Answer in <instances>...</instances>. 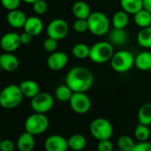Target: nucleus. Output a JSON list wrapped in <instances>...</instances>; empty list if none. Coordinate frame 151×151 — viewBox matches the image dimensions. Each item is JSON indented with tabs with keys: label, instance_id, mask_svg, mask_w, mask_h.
<instances>
[{
	"label": "nucleus",
	"instance_id": "nucleus-1",
	"mask_svg": "<svg viewBox=\"0 0 151 151\" xmlns=\"http://www.w3.org/2000/svg\"><path fill=\"white\" fill-rule=\"evenodd\" d=\"M94 83V76L90 69L85 67H74L66 75L65 84L73 93H86Z\"/></svg>",
	"mask_w": 151,
	"mask_h": 151
},
{
	"label": "nucleus",
	"instance_id": "nucleus-28",
	"mask_svg": "<svg viewBox=\"0 0 151 151\" xmlns=\"http://www.w3.org/2000/svg\"><path fill=\"white\" fill-rule=\"evenodd\" d=\"M72 94L73 91L66 84L59 86L54 92L55 98L60 102H68Z\"/></svg>",
	"mask_w": 151,
	"mask_h": 151
},
{
	"label": "nucleus",
	"instance_id": "nucleus-40",
	"mask_svg": "<svg viewBox=\"0 0 151 151\" xmlns=\"http://www.w3.org/2000/svg\"><path fill=\"white\" fill-rule=\"evenodd\" d=\"M143 8L151 13V0H143Z\"/></svg>",
	"mask_w": 151,
	"mask_h": 151
},
{
	"label": "nucleus",
	"instance_id": "nucleus-22",
	"mask_svg": "<svg viewBox=\"0 0 151 151\" xmlns=\"http://www.w3.org/2000/svg\"><path fill=\"white\" fill-rule=\"evenodd\" d=\"M129 14H127L124 10H120L116 12L111 19V24L113 28L116 29H125L129 24L130 17Z\"/></svg>",
	"mask_w": 151,
	"mask_h": 151
},
{
	"label": "nucleus",
	"instance_id": "nucleus-25",
	"mask_svg": "<svg viewBox=\"0 0 151 151\" xmlns=\"http://www.w3.org/2000/svg\"><path fill=\"white\" fill-rule=\"evenodd\" d=\"M120 6L122 10L134 15L143 8V0H120Z\"/></svg>",
	"mask_w": 151,
	"mask_h": 151
},
{
	"label": "nucleus",
	"instance_id": "nucleus-21",
	"mask_svg": "<svg viewBox=\"0 0 151 151\" xmlns=\"http://www.w3.org/2000/svg\"><path fill=\"white\" fill-rule=\"evenodd\" d=\"M72 14L76 19H86L87 20L92 14L91 8L85 1H77L72 6Z\"/></svg>",
	"mask_w": 151,
	"mask_h": 151
},
{
	"label": "nucleus",
	"instance_id": "nucleus-26",
	"mask_svg": "<svg viewBox=\"0 0 151 151\" xmlns=\"http://www.w3.org/2000/svg\"><path fill=\"white\" fill-rule=\"evenodd\" d=\"M138 45L145 49H151V26L140 29L137 34Z\"/></svg>",
	"mask_w": 151,
	"mask_h": 151
},
{
	"label": "nucleus",
	"instance_id": "nucleus-37",
	"mask_svg": "<svg viewBox=\"0 0 151 151\" xmlns=\"http://www.w3.org/2000/svg\"><path fill=\"white\" fill-rule=\"evenodd\" d=\"M132 151H151V142L147 141H139L135 144Z\"/></svg>",
	"mask_w": 151,
	"mask_h": 151
},
{
	"label": "nucleus",
	"instance_id": "nucleus-7",
	"mask_svg": "<svg viewBox=\"0 0 151 151\" xmlns=\"http://www.w3.org/2000/svg\"><path fill=\"white\" fill-rule=\"evenodd\" d=\"M90 133L97 140L109 139L113 134V126L111 123L103 117H97L90 124Z\"/></svg>",
	"mask_w": 151,
	"mask_h": 151
},
{
	"label": "nucleus",
	"instance_id": "nucleus-10",
	"mask_svg": "<svg viewBox=\"0 0 151 151\" xmlns=\"http://www.w3.org/2000/svg\"><path fill=\"white\" fill-rule=\"evenodd\" d=\"M69 31V26L68 22L60 18L51 21L47 26L46 33L49 37L54 38L57 41L61 40L67 37Z\"/></svg>",
	"mask_w": 151,
	"mask_h": 151
},
{
	"label": "nucleus",
	"instance_id": "nucleus-12",
	"mask_svg": "<svg viewBox=\"0 0 151 151\" xmlns=\"http://www.w3.org/2000/svg\"><path fill=\"white\" fill-rule=\"evenodd\" d=\"M68 62V54L60 51H55L50 53L46 60L47 67L54 71L64 68L67 66Z\"/></svg>",
	"mask_w": 151,
	"mask_h": 151
},
{
	"label": "nucleus",
	"instance_id": "nucleus-4",
	"mask_svg": "<svg viewBox=\"0 0 151 151\" xmlns=\"http://www.w3.org/2000/svg\"><path fill=\"white\" fill-rule=\"evenodd\" d=\"M114 52V46L109 41H100L90 47L89 59L94 63L102 64L109 61Z\"/></svg>",
	"mask_w": 151,
	"mask_h": 151
},
{
	"label": "nucleus",
	"instance_id": "nucleus-14",
	"mask_svg": "<svg viewBox=\"0 0 151 151\" xmlns=\"http://www.w3.org/2000/svg\"><path fill=\"white\" fill-rule=\"evenodd\" d=\"M109 42L114 47H121L128 41V33L125 29L113 28L109 31Z\"/></svg>",
	"mask_w": 151,
	"mask_h": 151
},
{
	"label": "nucleus",
	"instance_id": "nucleus-24",
	"mask_svg": "<svg viewBox=\"0 0 151 151\" xmlns=\"http://www.w3.org/2000/svg\"><path fill=\"white\" fill-rule=\"evenodd\" d=\"M68 144L70 149L74 151H81L86 147L87 141L84 135L75 133L68 139Z\"/></svg>",
	"mask_w": 151,
	"mask_h": 151
},
{
	"label": "nucleus",
	"instance_id": "nucleus-20",
	"mask_svg": "<svg viewBox=\"0 0 151 151\" xmlns=\"http://www.w3.org/2000/svg\"><path fill=\"white\" fill-rule=\"evenodd\" d=\"M19 86H20V89H21L23 96L26 98L32 99L38 93H40L38 84L33 80H30V79H27V80L22 81L19 85Z\"/></svg>",
	"mask_w": 151,
	"mask_h": 151
},
{
	"label": "nucleus",
	"instance_id": "nucleus-6",
	"mask_svg": "<svg viewBox=\"0 0 151 151\" xmlns=\"http://www.w3.org/2000/svg\"><path fill=\"white\" fill-rule=\"evenodd\" d=\"M49 124V119L45 114L34 112L27 117L24 125L26 132L33 135H39L48 129Z\"/></svg>",
	"mask_w": 151,
	"mask_h": 151
},
{
	"label": "nucleus",
	"instance_id": "nucleus-16",
	"mask_svg": "<svg viewBox=\"0 0 151 151\" xmlns=\"http://www.w3.org/2000/svg\"><path fill=\"white\" fill-rule=\"evenodd\" d=\"M24 31L28 32L33 37L38 36L44 29V23L42 20L37 16H30L27 18V21L23 27Z\"/></svg>",
	"mask_w": 151,
	"mask_h": 151
},
{
	"label": "nucleus",
	"instance_id": "nucleus-35",
	"mask_svg": "<svg viewBox=\"0 0 151 151\" xmlns=\"http://www.w3.org/2000/svg\"><path fill=\"white\" fill-rule=\"evenodd\" d=\"M22 0H0V3L3 6L4 8L7 9L8 11L16 10L19 8Z\"/></svg>",
	"mask_w": 151,
	"mask_h": 151
},
{
	"label": "nucleus",
	"instance_id": "nucleus-39",
	"mask_svg": "<svg viewBox=\"0 0 151 151\" xmlns=\"http://www.w3.org/2000/svg\"><path fill=\"white\" fill-rule=\"evenodd\" d=\"M33 36H31L30 34H29L28 32L24 31L23 33H22L20 35V39H21V43L22 45H29L32 41Z\"/></svg>",
	"mask_w": 151,
	"mask_h": 151
},
{
	"label": "nucleus",
	"instance_id": "nucleus-8",
	"mask_svg": "<svg viewBox=\"0 0 151 151\" xmlns=\"http://www.w3.org/2000/svg\"><path fill=\"white\" fill-rule=\"evenodd\" d=\"M54 104L53 97L45 92L38 93L35 97L31 99L30 106L34 112L45 114L50 111Z\"/></svg>",
	"mask_w": 151,
	"mask_h": 151
},
{
	"label": "nucleus",
	"instance_id": "nucleus-43",
	"mask_svg": "<svg viewBox=\"0 0 151 151\" xmlns=\"http://www.w3.org/2000/svg\"><path fill=\"white\" fill-rule=\"evenodd\" d=\"M2 70H3V69H2V68H1V65H0V74H1Z\"/></svg>",
	"mask_w": 151,
	"mask_h": 151
},
{
	"label": "nucleus",
	"instance_id": "nucleus-38",
	"mask_svg": "<svg viewBox=\"0 0 151 151\" xmlns=\"http://www.w3.org/2000/svg\"><path fill=\"white\" fill-rule=\"evenodd\" d=\"M14 143L9 139H2L1 146H0V151H14Z\"/></svg>",
	"mask_w": 151,
	"mask_h": 151
},
{
	"label": "nucleus",
	"instance_id": "nucleus-18",
	"mask_svg": "<svg viewBox=\"0 0 151 151\" xmlns=\"http://www.w3.org/2000/svg\"><path fill=\"white\" fill-rule=\"evenodd\" d=\"M35 135L25 132L22 133L16 142V147L19 149V151H32L35 147L36 141H35Z\"/></svg>",
	"mask_w": 151,
	"mask_h": 151
},
{
	"label": "nucleus",
	"instance_id": "nucleus-30",
	"mask_svg": "<svg viewBox=\"0 0 151 151\" xmlns=\"http://www.w3.org/2000/svg\"><path fill=\"white\" fill-rule=\"evenodd\" d=\"M151 131L148 125L138 124L134 129V136L138 141H147L150 138Z\"/></svg>",
	"mask_w": 151,
	"mask_h": 151
},
{
	"label": "nucleus",
	"instance_id": "nucleus-36",
	"mask_svg": "<svg viewBox=\"0 0 151 151\" xmlns=\"http://www.w3.org/2000/svg\"><path fill=\"white\" fill-rule=\"evenodd\" d=\"M113 144L110 139H101L98 140L97 144V151H113Z\"/></svg>",
	"mask_w": 151,
	"mask_h": 151
},
{
	"label": "nucleus",
	"instance_id": "nucleus-3",
	"mask_svg": "<svg viewBox=\"0 0 151 151\" xmlns=\"http://www.w3.org/2000/svg\"><path fill=\"white\" fill-rule=\"evenodd\" d=\"M88 31L97 37L105 36L110 30V21L102 12H93L87 19Z\"/></svg>",
	"mask_w": 151,
	"mask_h": 151
},
{
	"label": "nucleus",
	"instance_id": "nucleus-32",
	"mask_svg": "<svg viewBox=\"0 0 151 151\" xmlns=\"http://www.w3.org/2000/svg\"><path fill=\"white\" fill-rule=\"evenodd\" d=\"M73 29L77 33H85L88 31V22L86 19H77L73 24Z\"/></svg>",
	"mask_w": 151,
	"mask_h": 151
},
{
	"label": "nucleus",
	"instance_id": "nucleus-2",
	"mask_svg": "<svg viewBox=\"0 0 151 151\" xmlns=\"http://www.w3.org/2000/svg\"><path fill=\"white\" fill-rule=\"evenodd\" d=\"M23 94L17 85H9L0 92V106L6 109L18 107L23 99Z\"/></svg>",
	"mask_w": 151,
	"mask_h": 151
},
{
	"label": "nucleus",
	"instance_id": "nucleus-11",
	"mask_svg": "<svg viewBox=\"0 0 151 151\" xmlns=\"http://www.w3.org/2000/svg\"><path fill=\"white\" fill-rule=\"evenodd\" d=\"M22 45L20 35L15 32H8L2 36L0 39V46L7 52H15Z\"/></svg>",
	"mask_w": 151,
	"mask_h": 151
},
{
	"label": "nucleus",
	"instance_id": "nucleus-44",
	"mask_svg": "<svg viewBox=\"0 0 151 151\" xmlns=\"http://www.w3.org/2000/svg\"><path fill=\"white\" fill-rule=\"evenodd\" d=\"M1 142H2V139H1V137H0V146H1Z\"/></svg>",
	"mask_w": 151,
	"mask_h": 151
},
{
	"label": "nucleus",
	"instance_id": "nucleus-23",
	"mask_svg": "<svg viewBox=\"0 0 151 151\" xmlns=\"http://www.w3.org/2000/svg\"><path fill=\"white\" fill-rule=\"evenodd\" d=\"M134 23L140 29L151 26V13L142 8L133 15Z\"/></svg>",
	"mask_w": 151,
	"mask_h": 151
},
{
	"label": "nucleus",
	"instance_id": "nucleus-33",
	"mask_svg": "<svg viewBox=\"0 0 151 151\" xmlns=\"http://www.w3.org/2000/svg\"><path fill=\"white\" fill-rule=\"evenodd\" d=\"M32 6H33V11L35 12V14L38 15L45 14L48 9V6L45 0H38V1L35 2L32 5Z\"/></svg>",
	"mask_w": 151,
	"mask_h": 151
},
{
	"label": "nucleus",
	"instance_id": "nucleus-29",
	"mask_svg": "<svg viewBox=\"0 0 151 151\" xmlns=\"http://www.w3.org/2000/svg\"><path fill=\"white\" fill-rule=\"evenodd\" d=\"M72 54L76 59L85 60L89 58L90 47L84 43H78L72 47Z\"/></svg>",
	"mask_w": 151,
	"mask_h": 151
},
{
	"label": "nucleus",
	"instance_id": "nucleus-31",
	"mask_svg": "<svg viewBox=\"0 0 151 151\" xmlns=\"http://www.w3.org/2000/svg\"><path fill=\"white\" fill-rule=\"evenodd\" d=\"M135 144L134 139L128 135H122L117 139V147L123 151H132Z\"/></svg>",
	"mask_w": 151,
	"mask_h": 151
},
{
	"label": "nucleus",
	"instance_id": "nucleus-17",
	"mask_svg": "<svg viewBox=\"0 0 151 151\" xmlns=\"http://www.w3.org/2000/svg\"><path fill=\"white\" fill-rule=\"evenodd\" d=\"M27 18L28 17L26 16V14L19 9L9 11V13L6 16L8 24L14 29L23 28L24 24L27 21Z\"/></svg>",
	"mask_w": 151,
	"mask_h": 151
},
{
	"label": "nucleus",
	"instance_id": "nucleus-9",
	"mask_svg": "<svg viewBox=\"0 0 151 151\" xmlns=\"http://www.w3.org/2000/svg\"><path fill=\"white\" fill-rule=\"evenodd\" d=\"M68 103L75 113L80 115L87 113L92 107L91 100L86 93H73Z\"/></svg>",
	"mask_w": 151,
	"mask_h": 151
},
{
	"label": "nucleus",
	"instance_id": "nucleus-27",
	"mask_svg": "<svg viewBox=\"0 0 151 151\" xmlns=\"http://www.w3.org/2000/svg\"><path fill=\"white\" fill-rule=\"evenodd\" d=\"M138 121L139 124L145 125H151V103L147 102L140 106L138 111Z\"/></svg>",
	"mask_w": 151,
	"mask_h": 151
},
{
	"label": "nucleus",
	"instance_id": "nucleus-41",
	"mask_svg": "<svg viewBox=\"0 0 151 151\" xmlns=\"http://www.w3.org/2000/svg\"><path fill=\"white\" fill-rule=\"evenodd\" d=\"M22 1H23L24 3L26 4H30V5H33L35 2L38 1V0H22Z\"/></svg>",
	"mask_w": 151,
	"mask_h": 151
},
{
	"label": "nucleus",
	"instance_id": "nucleus-42",
	"mask_svg": "<svg viewBox=\"0 0 151 151\" xmlns=\"http://www.w3.org/2000/svg\"><path fill=\"white\" fill-rule=\"evenodd\" d=\"M113 151H123V150H121V149H119V148H117V149H114Z\"/></svg>",
	"mask_w": 151,
	"mask_h": 151
},
{
	"label": "nucleus",
	"instance_id": "nucleus-13",
	"mask_svg": "<svg viewBox=\"0 0 151 151\" xmlns=\"http://www.w3.org/2000/svg\"><path fill=\"white\" fill-rule=\"evenodd\" d=\"M45 148L46 151H68V139L61 135L52 134L45 141Z\"/></svg>",
	"mask_w": 151,
	"mask_h": 151
},
{
	"label": "nucleus",
	"instance_id": "nucleus-19",
	"mask_svg": "<svg viewBox=\"0 0 151 151\" xmlns=\"http://www.w3.org/2000/svg\"><path fill=\"white\" fill-rule=\"evenodd\" d=\"M134 66L141 70L147 71L151 69V52L142 51L138 53L134 59Z\"/></svg>",
	"mask_w": 151,
	"mask_h": 151
},
{
	"label": "nucleus",
	"instance_id": "nucleus-34",
	"mask_svg": "<svg viewBox=\"0 0 151 151\" xmlns=\"http://www.w3.org/2000/svg\"><path fill=\"white\" fill-rule=\"evenodd\" d=\"M58 41L54 38H52V37H47L45 41H44V44H43V47L45 49V51H46L47 52H53L57 50V46H58Z\"/></svg>",
	"mask_w": 151,
	"mask_h": 151
},
{
	"label": "nucleus",
	"instance_id": "nucleus-5",
	"mask_svg": "<svg viewBox=\"0 0 151 151\" xmlns=\"http://www.w3.org/2000/svg\"><path fill=\"white\" fill-rule=\"evenodd\" d=\"M135 57L127 50L115 52L109 60L110 67L117 73H125L134 66Z\"/></svg>",
	"mask_w": 151,
	"mask_h": 151
},
{
	"label": "nucleus",
	"instance_id": "nucleus-15",
	"mask_svg": "<svg viewBox=\"0 0 151 151\" xmlns=\"http://www.w3.org/2000/svg\"><path fill=\"white\" fill-rule=\"evenodd\" d=\"M0 65L3 70L7 72L15 71L19 67V60L13 52H5L0 55Z\"/></svg>",
	"mask_w": 151,
	"mask_h": 151
}]
</instances>
